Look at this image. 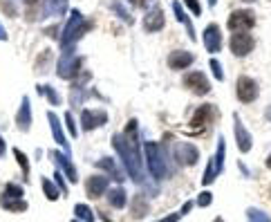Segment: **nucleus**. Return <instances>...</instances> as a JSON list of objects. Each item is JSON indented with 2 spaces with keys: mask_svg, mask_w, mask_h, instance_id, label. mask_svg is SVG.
Wrapping results in <instances>:
<instances>
[{
  "mask_svg": "<svg viewBox=\"0 0 271 222\" xmlns=\"http://www.w3.org/2000/svg\"><path fill=\"white\" fill-rule=\"evenodd\" d=\"M112 146L117 148L119 157H121V162H123V166H126V171H128L130 177H132L134 182H144L142 159H139V153L126 142V137H123V135H114L112 137Z\"/></svg>",
  "mask_w": 271,
  "mask_h": 222,
  "instance_id": "1",
  "label": "nucleus"
},
{
  "mask_svg": "<svg viewBox=\"0 0 271 222\" xmlns=\"http://www.w3.org/2000/svg\"><path fill=\"white\" fill-rule=\"evenodd\" d=\"M144 151H146V166H148L150 175H153L157 182L166 180L168 166H166V157H164V153H161L159 144L157 142H146Z\"/></svg>",
  "mask_w": 271,
  "mask_h": 222,
  "instance_id": "2",
  "label": "nucleus"
},
{
  "mask_svg": "<svg viewBox=\"0 0 271 222\" xmlns=\"http://www.w3.org/2000/svg\"><path fill=\"white\" fill-rule=\"evenodd\" d=\"M215 119H217V108L213 106V103H204V106L195 108V112H193V117L189 121V126H191L189 132L191 135H200V132H204Z\"/></svg>",
  "mask_w": 271,
  "mask_h": 222,
  "instance_id": "3",
  "label": "nucleus"
},
{
  "mask_svg": "<svg viewBox=\"0 0 271 222\" xmlns=\"http://www.w3.org/2000/svg\"><path fill=\"white\" fill-rule=\"evenodd\" d=\"M260 95V87H258V81L251 79V76H238L236 81V97L242 103H253Z\"/></svg>",
  "mask_w": 271,
  "mask_h": 222,
  "instance_id": "4",
  "label": "nucleus"
},
{
  "mask_svg": "<svg viewBox=\"0 0 271 222\" xmlns=\"http://www.w3.org/2000/svg\"><path fill=\"white\" fill-rule=\"evenodd\" d=\"M233 135H236V146H238L240 153H242V155L251 153V148H253V137H251V132L247 130L244 121L240 119V115H233Z\"/></svg>",
  "mask_w": 271,
  "mask_h": 222,
  "instance_id": "5",
  "label": "nucleus"
},
{
  "mask_svg": "<svg viewBox=\"0 0 271 222\" xmlns=\"http://www.w3.org/2000/svg\"><path fill=\"white\" fill-rule=\"evenodd\" d=\"M184 85H186V90H191L193 95H197V97H204L211 92V81L206 79L204 72H186Z\"/></svg>",
  "mask_w": 271,
  "mask_h": 222,
  "instance_id": "6",
  "label": "nucleus"
},
{
  "mask_svg": "<svg viewBox=\"0 0 271 222\" xmlns=\"http://www.w3.org/2000/svg\"><path fill=\"white\" fill-rule=\"evenodd\" d=\"M229 29H231L233 34L238 32H247V29H251L255 25V14L251 9H240V12H233L231 16H229Z\"/></svg>",
  "mask_w": 271,
  "mask_h": 222,
  "instance_id": "7",
  "label": "nucleus"
},
{
  "mask_svg": "<svg viewBox=\"0 0 271 222\" xmlns=\"http://www.w3.org/2000/svg\"><path fill=\"white\" fill-rule=\"evenodd\" d=\"M175 159L182 166H195V164L200 162V148H197L195 144L179 142L175 146Z\"/></svg>",
  "mask_w": 271,
  "mask_h": 222,
  "instance_id": "8",
  "label": "nucleus"
},
{
  "mask_svg": "<svg viewBox=\"0 0 271 222\" xmlns=\"http://www.w3.org/2000/svg\"><path fill=\"white\" fill-rule=\"evenodd\" d=\"M229 48H231V52L236 56H247V54H251L253 48H255V38L251 34H247V32H238V34L231 36Z\"/></svg>",
  "mask_w": 271,
  "mask_h": 222,
  "instance_id": "9",
  "label": "nucleus"
},
{
  "mask_svg": "<svg viewBox=\"0 0 271 222\" xmlns=\"http://www.w3.org/2000/svg\"><path fill=\"white\" fill-rule=\"evenodd\" d=\"M108 184H110V180L103 177V175H92V177H87L85 180V193H87V198H92V200L101 198V195L108 191Z\"/></svg>",
  "mask_w": 271,
  "mask_h": 222,
  "instance_id": "10",
  "label": "nucleus"
},
{
  "mask_svg": "<svg viewBox=\"0 0 271 222\" xmlns=\"http://www.w3.org/2000/svg\"><path fill=\"white\" fill-rule=\"evenodd\" d=\"M204 48L211 52V54H217L222 50V32L217 25H208L204 29Z\"/></svg>",
  "mask_w": 271,
  "mask_h": 222,
  "instance_id": "11",
  "label": "nucleus"
},
{
  "mask_svg": "<svg viewBox=\"0 0 271 222\" xmlns=\"http://www.w3.org/2000/svg\"><path fill=\"white\" fill-rule=\"evenodd\" d=\"M193 61H195V54L175 50V52H170L168 54V68L170 70H186L189 65H193Z\"/></svg>",
  "mask_w": 271,
  "mask_h": 222,
  "instance_id": "12",
  "label": "nucleus"
},
{
  "mask_svg": "<svg viewBox=\"0 0 271 222\" xmlns=\"http://www.w3.org/2000/svg\"><path fill=\"white\" fill-rule=\"evenodd\" d=\"M81 119H83V128H85V130H95V128L103 126V123L108 121V115L103 110H99V112H95V110H83L81 112Z\"/></svg>",
  "mask_w": 271,
  "mask_h": 222,
  "instance_id": "13",
  "label": "nucleus"
},
{
  "mask_svg": "<svg viewBox=\"0 0 271 222\" xmlns=\"http://www.w3.org/2000/svg\"><path fill=\"white\" fill-rule=\"evenodd\" d=\"M161 27H164V12L155 7L153 12L146 14V18H144V29H146V32H159Z\"/></svg>",
  "mask_w": 271,
  "mask_h": 222,
  "instance_id": "14",
  "label": "nucleus"
},
{
  "mask_svg": "<svg viewBox=\"0 0 271 222\" xmlns=\"http://www.w3.org/2000/svg\"><path fill=\"white\" fill-rule=\"evenodd\" d=\"M106 193H108V204L114 206V209H123V206L128 204V193H126V189H121V187L108 189Z\"/></svg>",
  "mask_w": 271,
  "mask_h": 222,
  "instance_id": "15",
  "label": "nucleus"
},
{
  "mask_svg": "<svg viewBox=\"0 0 271 222\" xmlns=\"http://www.w3.org/2000/svg\"><path fill=\"white\" fill-rule=\"evenodd\" d=\"M150 211V202L144 198V195H134L132 198V215L134 218H144V215H148Z\"/></svg>",
  "mask_w": 271,
  "mask_h": 222,
  "instance_id": "16",
  "label": "nucleus"
},
{
  "mask_svg": "<svg viewBox=\"0 0 271 222\" xmlns=\"http://www.w3.org/2000/svg\"><path fill=\"white\" fill-rule=\"evenodd\" d=\"M224 157H227V139L220 135V137H217V151H215V155H213L215 168H217L220 173L224 171Z\"/></svg>",
  "mask_w": 271,
  "mask_h": 222,
  "instance_id": "17",
  "label": "nucleus"
},
{
  "mask_svg": "<svg viewBox=\"0 0 271 222\" xmlns=\"http://www.w3.org/2000/svg\"><path fill=\"white\" fill-rule=\"evenodd\" d=\"M217 175H220V171L215 168V162H213V157H208L206 168H204V173H202V187H208V184H213L217 180Z\"/></svg>",
  "mask_w": 271,
  "mask_h": 222,
  "instance_id": "18",
  "label": "nucleus"
},
{
  "mask_svg": "<svg viewBox=\"0 0 271 222\" xmlns=\"http://www.w3.org/2000/svg\"><path fill=\"white\" fill-rule=\"evenodd\" d=\"M52 157L56 159V162L61 164V168L67 173V177H70V182H76V168L72 166V162L67 157H61V153H52Z\"/></svg>",
  "mask_w": 271,
  "mask_h": 222,
  "instance_id": "19",
  "label": "nucleus"
},
{
  "mask_svg": "<svg viewBox=\"0 0 271 222\" xmlns=\"http://www.w3.org/2000/svg\"><path fill=\"white\" fill-rule=\"evenodd\" d=\"M247 220L249 222H271V215L264 209H258V206H249L247 209Z\"/></svg>",
  "mask_w": 271,
  "mask_h": 222,
  "instance_id": "20",
  "label": "nucleus"
},
{
  "mask_svg": "<svg viewBox=\"0 0 271 222\" xmlns=\"http://www.w3.org/2000/svg\"><path fill=\"white\" fill-rule=\"evenodd\" d=\"M50 123H52V132H54V139L61 144V146H65L67 151V144H65V137H63V130H61V121L56 115H50Z\"/></svg>",
  "mask_w": 271,
  "mask_h": 222,
  "instance_id": "21",
  "label": "nucleus"
},
{
  "mask_svg": "<svg viewBox=\"0 0 271 222\" xmlns=\"http://www.w3.org/2000/svg\"><path fill=\"white\" fill-rule=\"evenodd\" d=\"M99 166H101V168H106V171H108V173H110V175H112V177H114V180H117V182H123V173H121V171H119V168H117V166H114V164H112V159L103 157V159H101V162H99Z\"/></svg>",
  "mask_w": 271,
  "mask_h": 222,
  "instance_id": "22",
  "label": "nucleus"
},
{
  "mask_svg": "<svg viewBox=\"0 0 271 222\" xmlns=\"http://www.w3.org/2000/svg\"><path fill=\"white\" fill-rule=\"evenodd\" d=\"M74 213L79 215V220H83V222H95V213H92V209L85 206V204H76Z\"/></svg>",
  "mask_w": 271,
  "mask_h": 222,
  "instance_id": "23",
  "label": "nucleus"
},
{
  "mask_svg": "<svg viewBox=\"0 0 271 222\" xmlns=\"http://www.w3.org/2000/svg\"><path fill=\"white\" fill-rule=\"evenodd\" d=\"M211 202H213V193H211V191H202V193L197 195V200H195V204L202 206V209H204V206H211Z\"/></svg>",
  "mask_w": 271,
  "mask_h": 222,
  "instance_id": "24",
  "label": "nucleus"
},
{
  "mask_svg": "<svg viewBox=\"0 0 271 222\" xmlns=\"http://www.w3.org/2000/svg\"><path fill=\"white\" fill-rule=\"evenodd\" d=\"M211 72H213V76H215L217 81H224V70H222V65H220V61L217 59H211Z\"/></svg>",
  "mask_w": 271,
  "mask_h": 222,
  "instance_id": "25",
  "label": "nucleus"
},
{
  "mask_svg": "<svg viewBox=\"0 0 271 222\" xmlns=\"http://www.w3.org/2000/svg\"><path fill=\"white\" fill-rule=\"evenodd\" d=\"M43 189H45V193H48V200H52V202H54V200H59V191L52 187L50 180H43Z\"/></svg>",
  "mask_w": 271,
  "mask_h": 222,
  "instance_id": "26",
  "label": "nucleus"
},
{
  "mask_svg": "<svg viewBox=\"0 0 271 222\" xmlns=\"http://www.w3.org/2000/svg\"><path fill=\"white\" fill-rule=\"evenodd\" d=\"M184 3H186V7L195 14V16H200V14H202V5L197 3V0H184Z\"/></svg>",
  "mask_w": 271,
  "mask_h": 222,
  "instance_id": "27",
  "label": "nucleus"
},
{
  "mask_svg": "<svg viewBox=\"0 0 271 222\" xmlns=\"http://www.w3.org/2000/svg\"><path fill=\"white\" fill-rule=\"evenodd\" d=\"M16 157H18V162H20V166H23V171L25 175H29V162H27V157H25L20 151H16Z\"/></svg>",
  "mask_w": 271,
  "mask_h": 222,
  "instance_id": "28",
  "label": "nucleus"
},
{
  "mask_svg": "<svg viewBox=\"0 0 271 222\" xmlns=\"http://www.w3.org/2000/svg\"><path fill=\"white\" fill-rule=\"evenodd\" d=\"M179 220H182V213L177 211V213H170V215H166V218H159L155 222H179Z\"/></svg>",
  "mask_w": 271,
  "mask_h": 222,
  "instance_id": "29",
  "label": "nucleus"
},
{
  "mask_svg": "<svg viewBox=\"0 0 271 222\" xmlns=\"http://www.w3.org/2000/svg\"><path fill=\"white\" fill-rule=\"evenodd\" d=\"M65 123H67V128H70L72 135H76V126H74V121H72V117H70V115H65Z\"/></svg>",
  "mask_w": 271,
  "mask_h": 222,
  "instance_id": "30",
  "label": "nucleus"
},
{
  "mask_svg": "<svg viewBox=\"0 0 271 222\" xmlns=\"http://www.w3.org/2000/svg\"><path fill=\"white\" fill-rule=\"evenodd\" d=\"M130 3H132L134 7H148V5L153 3V0H130Z\"/></svg>",
  "mask_w": 271,
  "mask_h": 222,
  "instance_id": "31",
  "label": "nucleus"
},
{
  "mask_svg": "<svg viewBox=\"0 0 271 222\" xmlns=\"http://www.w3.org/2000/svg\"><path fill=\"white\" fill-rule=\"evenodd\" d=\"M191 209H193V202H184V206H182L179 213H182V215H189V213H191Z\"/></svg>",
  "mask_w": 271,
  "mask_h": 222,
  "instance_id": "32",
  "label": "nucleus"
},
{
  "mask_svg": "<svg viewBox=\"0 0 271 222\" xmlns=\"http://www.w3.org/2000/svg\"><path fill=\"white\" fill-rule=\"evenodd\" d=\"M264 166H267V168H269V171H271V153L267 155V159H264Z\"/></svg>",
  "mask_w": 271,
  "mask_h": 222,
  "instance_id": "33",
  "label": "nucleus"
},
{
  "mask_svg": "<svg viewBox=\"0 0 271 222\" xmlns=\"http://www.w3.org/2000/svg\"><path fill=\"white\" fill-rule=\"evenodd\" d=\"M264 117H267V121H271V106L264 110Z\"/></svg>",
  "mask_w": 271,
  "mask_h": 222,
  "instance_id": "34",
  "label": "nucleus"
},
{
  "mask_svg": "<svg viewBox=\"0 0 271 222\" xmlns=\"http://www.w3.org/2000/svg\"><path fill=\"white\" fill-rule=\"evenodd\" d=\"M217 3V0H208V5H211V7H213V5H215Z\"/></svg>",
  "mask_w": 271,
  "mask_h": 222,
  "instance_id": "35",
  "label": "nucleus"
},
{
  "mask_svg": "<svg viewBox=\"0 0 271 222\" xmlns=\"http://www.w3.org/2000/svg\"><path fill=\"white\" fill-rule=\"evenodd\" d=\"M213 222H224L222 218H213Z\"/></svg>",
  "mask_w": 271,
  "mask_h": 222,
  "instance_id": "36",
  "label": "nucleus"
},
{
  "mask_svg": "<svg viewBox=\"0 0 271 222\" xmlns=\"http://www.w3.org/2000/svg\"><path fill=\"white\" fill-rule=\"evenodd\" d=\"M269 200H271V184H269Z\"/></svg>",
  "mask_w": 271,
  "mask_h": 222,
  "instance_id": "37",
  "label": "nucleus"
},
{
  "mask_svg": "<svg viewBox=\"0 0 271 222\" xmlns=\"http://www.w3.org/2000/svg\"><path fill=\"white\" fill-rule=\"evenodd\" d=\"M247 3H253V0H247Z\"/></svg>",
  "mask_w": 271,
  "mask_h": 222,
  "instance_id": "38",
  "label": "nucleus"
},
{
  "mask_svg": "<svg viewBox=\"0 0 271 222\" xmlns=\"http://www.w3.org/2000/svg\"><path fill=\"white\" fill-rule=\"evenodd\" d=\"M72 222H79V220H72Z\"/></svg>",
  "mask_w": 271,
  "mask_h": 222,
  "instance_id": "39",
  "label": "nucleus"
}]
</instances>
